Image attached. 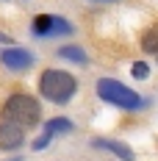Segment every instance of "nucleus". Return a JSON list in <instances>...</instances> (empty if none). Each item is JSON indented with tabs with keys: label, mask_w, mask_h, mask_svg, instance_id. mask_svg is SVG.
Segmentation results:
<instances>
[{
	"label": "nucleus",
	"mask_w": 158,
	"mask_h": 161,
	"mask_svg": "<svg viewBox=\"0 0 158 161\" xmlns=\"http://www.w3.org/2000/svg\"><path fill=\"white\" fill-rule=\"evenodd\" d=\"M39 92L50 103H67L78 92V80H75V75H69L64 69H45L39 78Z\"/></svg>",
	"instance_id": "obj_1"
},
{
	"label": "nucleus",
	"mask_w": 158,
	"mask_h": 161,
	"mask_svg": "<svg viewBox=\"0 0 158 161\" xmlns=\"http://www.w3.org/2000/svg\"><path fill=\"white\" fill-rule=\"evenodd\" d=\"M97 97L103 100V103H111V106H117V108H122V111H136V108H142L144 100L130 86L125 83H119L117 78H103L97 80Z\"/></svg>",
	"instance_id": "obj_2"
},
{
	"label": "nucleus",
	"mask_w": 158,
	"mask_h": 161,
	"mask_svg": "<svg viewBox=\"0 0 158 161\" xmlns=\"http://www.w3.org/2000/svg\"><path fill=\"white\" fill-rule=\"evenodd\" d=\"M3 117L22 125V128H28V125H36L42 119V106L31 95H11L3 106Z\"/></svg>",
	"instance_id": "obj_3"
},
{
	"label": "nucleus",
	"mask_w": 158,
	"mask_h": 161,
	"mask_svg": "<svg viewBox=\"0 0 158 161\" xmlns=\"http://www.w3.org/2000/svg\"><path fill=\"white\" fill-rule=\"evenodd\" d=\"M25 142V128L11 119H0V150H14Z\"/></svg>",
	"instance_id": "obj_4"
},
{
	"label": "nucleus",
	"mask_w": 158,
	"mask_h": 161,
	"mask_svg": "<svg viewBox=\"0 0 158 161\" xmlns=\"http://www.w3.org/2000/svg\"><path fill=\"white\" fill-rule=\"evenodd\" d=\"M0 61H3V67H8V69H28V67H33V61H36V56H33L31 50H22V47H6L3 53H0Z\"/></svg>",
	"instance_id": "obj_5"
},
{
	"label": "nucleus",
	"mask_w": 158,
	"mask_h": 161,
	"mask_svg": "<svg viewBox=\"0 0 158 161\" xmlns=\"http://www.w3.org/2000/svg\"><path fill=\"white\" fill-rule=\"evenodd\" d=\"M92 147H106V150H111L114 156H119L122 161H133L136 156H133V150L128 145H122V142H114V139H95L92 142Z\"/></svg>",
	"instance_id": "obj_6"
},
{
	"label": "nucleus",
	"mask_w": 158,
	"mask_h": 161,
	"mask_svg": "<svg viewBox=\"0 0 158 161\" xmlns=\"http://www.w3.org/2000/svg\"><path fill=\"white\" fill-rule=\"evenodd\" d=\"M69 130H72V122L67 117H56V119L45 122V133L47 136H58V133H69Z\"/></svg>",
	"instance_id": "obj_7"
},
{
	"label": "nucleus",
	"mask_w": 158,
	"mask_h": 161,
	"mask_svg": "<svg viewBox=\"0 0 158 161\" xmlns=\"http://www.w3.org/2000/svg\"><path fill=\"white\" fill-rule=\"evenodd\" d=\"M58 58H64V61H75V64H86L89 58H86V53L80 47H75V45H64V47H58Z\"/></svg>",
	"instance_id": "obj_8"
},
{
	"label": "nucleus",
	"mask_w": 158,
	"mask_h": 161,
	"mask_svg": "<svg viewBox=\"0 0 158 161\" xmlns=\"http://www.w3.org/2000/svg\"><path fill=\"white\" fill-rule=\"evenodd\" d=\"M142 47L147 50V53L158 56V25H153L150 31H144V33H142Z\"/></svg>",
	"instance_id": "obj_9"
},
{
	"label": "nucleus",
	"mask_w": 158,
	"mask_h": 161,
	"mask_svg": "<svg viewBox=\"0 0 158 161\" xmlns=\"http://www.w3.org/2000/svg\"><path fill=\"white\" fill-rule=\"evenodd\" d=\"M72 33V25L61 19V17H50V36H69Z\"/></svg>",
	"instance_id": "obj_10"
},
{
	"label": "nucleus",
	"mask_w": 158,
	"mask_h": 161,
	"mask_svg": "<svg viewBox=\"0 0 158 161\" xmlns=\"http://www.w3.org/2000/svg\"><path fill=\"white\" fill-rule=\"evenodd\" d=\"M50 17L53 14H39L36 19H33V33L39 36V39H45V36H50Z\"/></svg>",
	"instance_id": "obj_11"
},
{
	"label": "nucleus",
	"mask_w": 158,
	"mask_h": 161,
	"mask_svg": "<svg viewBox=\"0 0 158 161\" xmlns=\"http://www.w3.org/2000/svg\"><path fill=\"white\" fill-rule=\"evenodd\" d=\"M130 72H133V78H147L150 75V67L144 64V61H136V64L130 67Z\"/></svg>",
	"instance_id": "obj_12"
},
{
	"label": "nucleus",
	"mask_w": 158,
	"mask_h": 161,
	"mask_svg": "<svg viewBox=\"0 0 158 161\" xmlns=\"http://www.w3.org/2000/svg\"><path fill=\"white\" fill-rule=\"evenodd\" d=\"M50 139H53V136H47V133H45L42 139H36V142H33V150H45V147L50 145Z\"/></svg>",
	"instance_id": "obj_13"
},
{
	"label": "nucleus",
	"mask_w": 158,
	"mask_h": 161,
	"mask_svg": "<svg viewBox=\"0 0 158 161\" xmlns=\"http://www.w3.org/2000/svg\"><path fill=\"white\" fill-rule=\"evenodd\" d=\"M0 42H8V45H11V36H8V33H0Z\"/></svg>",
	"instance_id": "obj_14"
}]
</instances>
